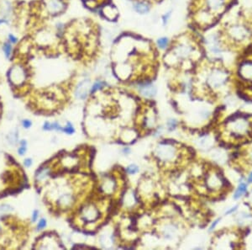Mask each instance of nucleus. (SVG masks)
Segmentation results:
<instances>
[{
  "mask_svg": "<svg viewBox=\"0 0 252 250\" xmlns=\"http://www.w3.org/2000/svg\"><path fill=\"white\" fill-rule=\"evenodd\" d=\"M104 85H106V83L104 82H102V81H97V82L94 83L93 85V87L91 88V93H95L96 91L98 90V89H101V88H103Z\"/></svg>",
  "mask_w": 252,
  "mask_h": 250,
  "instance_id": "nucleus-18",
  "label": "nucleus"
},
{
  "mask_svg": "<svg viewBox=\"0 0 252 250\" xmlns=\"http://www.w3.org/2000/svg\"><path fill=\"white\" fill-rule=\"evenodd\" d=\"M124 152H125V153H126V154H129V153L130 152V150L129 148H125V149H124Z\"/></svg>",
  "mask_w": 252,
  "mask_h": 250,
  "instance_id": "nucleus-34",
  "label": "nucleus"
},
{
  "mask_svg": "<svg viewBox=\"0 0 252 250\" xmlns=\"http://www.w3.org/2000/svg\"><path fill=\"white\" fill-rule=\"evenodd\" d=\"M49 174V169L48 168H44L42 170H40L39 173L37 174V178L40 180H42L44 178H45Z\"/></svg>",
  "mask_w": 252,
  "mask_h": 250,
  "instance_id": "nucleus-21",
  "label": "nucleus"
},
{
  "mask_svg": "<svg viewBox=\"0 0 252 250\" xmlns=\"http://www.w3.org/2000/svg\"><path fill=\"white\" fill-rule=\"evenodd\" d=\"M25 152H26V147L24 146H22L20 148H19V150H18V152H19V154L20 155H24V153H25Z\"/></svg>",
  "mask_w": 252,
  "mask_h": 250,
  "instance_id": "nucleus-29",
  "label": "nucleus"
},
{
  "mask_svg": "<svg viewBox=\"0 0 252 250\" xmlns=\"http://www.w3.org/2000/svg\"><path fill=\"white\" fill-rule=\"evenodd\" d=\"M228 79L229 74L225 70L221 68H214L208 76L207 82L211 88H219L224 85Z\"/></svg>",
  "mask_w": 252,
  "mask_h": 250,
  "instance_id": "nucleus-4",
  "label": "nucleus"
},
{
  "mask_svg": "<svg viewBox=\"0 0 252 250\" xmlns=\"http://www.w3.org/2000/svg\"><path fill=\"white\" fill-rule=\"evenodd\" d=\"M171 16V12H168V13H167L166 14H165L164 16H163V22H164V24H167V21H168V19H169V18H170Z\"/></svg>",
  "mask_w": 252,
  "mask_h": 250,
  "instance_id": "nucleus-27",
  "label": "nucleus"
},
{
  "mask_svg": "<svg viewBox=\"0 0 252 250\" xmlns=\"http://www.w3.org/2000/svg\"><path fill=\"white\" fill-rule=\"evenodd\" d=\"M227 128L234 137H243L251 130V125L247 117L235 115L227 121Z\"/></svg>",
  "mask_w": 252,
  "mask_h": 250,
  "instance_id": "nucleus-2",
  "label": "nucleus"
},
{
  "mask_svg": "<svg viewBox=\"0 0 252 250\" xmlns=\"http://www.w3.org/2000/svg\"><path fill=\"white\" fill-rule=\"evenodd\" d=\"M135 10L139 13H146L150 10V7L145 2H137L134 4Z\"/></svg>",
  "mask_w": 252,
  "mask_h": 250,
  "instance_id": "nucleus-13",
  "label": "nucleus"
},
{
  "mask_svg": "<svg viewBox=\"0 0 252 250\" xmlns=\"http://www.w3.org/2000/svg\"><path fill=\"white\" fill-rule=\"evenodd\" d=\"M248 182H249V183H252V173L249 175V178H248Z\"/></svg>",
  "mask_w": 252,
  "mask_h": 250,
  "instance_id": "nucleus-35",
  "label": "nucleus"
},
{
  "mask_svg": "<svg viewBox=\"0 0 252 250\" xmlns=\"http://www.w3.org/2000/svg\"><path fill=\"white\" fill-rule=\"evenodd\" d=\"M38 210H35L34 211V213H33V215H32V221H36V219H37L38 217Z\"/></svg>",
  "mask_w": 252,
  "mask_h": 250,
  "instance_id": "nucleus-31",
  "label": "nucleus"
},
{
  "mask_svg": "<svg viewBox=\"0 0 252 250\" xmlns=\"http://www.w3.org/2000/svg\"><path fill=\"white\" fill-rule=\"evenodd\" d=\"M10 51H11L10 45H8V44H6V45H4V51H5L6 56H9V54H10Z\"/></svg>",
  "mask_w": 252,
  "mask_h": 250,
  "instance_id": "nucleus-25",
  "label": "nucleus"
},
{
  "mask_svg": "<svg viewBox=\"0 0 252 250\" xmlns=\"http://www.w3.org/2000/svg\"><path fill=\"white\" fill-rule=\"evenodd\" d=\"M82 218L85 221L92 222L96 221L99 216V211L94 205H88L82 211Z\"/></svg>",
  "mask_w": 252,
  "mask_h": 250,
  "instance_id": "nucleus-9",
  "label": "nucleus"
},
{
  "mask_svg": "<svg viewBox=\"0 0 252 250\" xmlns=\"http://www.w3.org/2000/svg\"><path fill=\"white\" fill-rule=\"evenodd\" d=\"M193 45L191 42L187 41V40L178 43L174 48V50H173L174 56L177 58L181 59V60H186V59L189 58L193 54Z\"/></svg>",
  "mask_w": 252,
  "mask_h": 250,
  "instance_id": "nucleus-5",
  "label": "nucleus"
},
{
  "mask_svg": "<svg viewBox=\"0 0 252 250\" xmlns=\"http://www.w3.org/2000/svg\"><path fill=\"white\" fill-rule=\"evenodd\" d=\"M168 126H169L171 129H174V128L177 126V122H176L175 120H170V121L168 122Z\"/></svg>",
  "mask_w": 252,
  "mask_h": 250,
  "instance_id": "nucleus-28",
  "label": "nucleus"
},
{
  "mask_svg": "<svg viewBox=\"0 0 252 250\" xmlns=\"http://www.w3.org/2000/svg\"><path fill=\"white\" fill-rule=\"evenodd\" d=\"M72 195H71V194H63V195H61V196L59 198L58 201L61 205H69L70 203L72 202Z\"/></svg>",
  "mask_w": 252,
  "mask_h": 250,
  "instance_id": "nucleus-16",
  "label": "nucleus"
},
{
  "mask_svg": "<svg viewBox=\"0 0 252 250\" xmlns=\"http://www.w3.org/2000/svg\"><path fill=\"white\" fill-rule=\"evenodd\" d=\"M46 226V221L45 219H41L40 221H39V224H38V229H43L45 226Z\"/></svg>",
  "mask_w": 252,
  "mask_h": 250,
  "instance_id": "nucleus-24",
  "label": "nucleus"
},
{
  "mask_svg": "<svg viewBox=\"0 0 252 250\" xmlns=\"http://www.w3.org/2000/svg\"><path fill=\"white\" fill-rule=\"evenodd\" d=\"M236 208H237V206H234V208H232V209H231V210H228V211H227V212H226V214H230L231 212H233V211H234V210H236Z\"/></svg>",
  "mask_w": 252,
  "mask_h": 250,
  "instance_id": "nucleus-33",
  "label": "nucleus"
},
{
  "mask_svg": "<svg viewBox=\"0 0 252 250\" xmlns=\"http://www.w3.org/2000/svg\"><path fill=\"white\" fill-rule=\"evenodd\" d=\"M168 44H169V40L167 37L161 38L157 41V45L161 49H166L168 46Z\"/></svg>",
  "mask_w": 252,
  "mask_h": 250,
  "instance_id": "nucleus-20",
  "label": "nucleus"
},
{
  "mask_svg": "<svg viewBox=\"0 0 252 250\" xmlns=\"http://www.w3.org/2000/svg\"><path fill=\"white\" fill-rule=\"evenodd\" d=\"M176 231H177V229L175 228V226H172V225H170V226H167L164 229L165 237H167V238L172 237L173 236L175 235Z\"/></svg>",
  "mask_w": 252,
  "mask_h": 250,
  "instance_id": "nucleus-15",
  "label": "nucleus"
},
{
  "mask_svg": "<svg viewBox=\"0 0 252 250\" xmlns=\"http://www.w3.org/2000/svg\"><path fill=\"white\" fill-rule=\"evenodd\" d=\"M220 221V219H217V220H216V221H214V222H213V223L212 224V226H210V228H209V231H212V230H213V228H214L215 226H216V225H217L218 223H219V221Z\"/></svg>",
  "mask_w": 252,
  "mask_h": 250,
  "instance_id": "nucleus-32",
  "label": "nucleus"
},
{
  "mask_svg": "<svg viewBox=\"0 0 252 250\" xmlns=\"http://www.w3.org/2000/svg\"><path fill=\"white\" fill-rule=\"evenodd\" d=\"M207 182L208 186L212 189L220 188L222 186V184H223L222 179H221V176L219 174H217V173H213V174L208 176Z\"/></svg>",
  "mask_w": 252,
  "mask_h": 250,
  "instance_id": "nucleus-12",
  "label": "nucleus"
},
{
  "mask_svg": "<svg viewBox=\"0 0 252 250\" xmlns=\"http://www.w3.org/2000/svg\"><path fill=\"white\" fill-rule=\"evenodd\" d=\"M225 35L229 42L232 45H244L251 39L252 31L245 23L235 20L227 25Z\"/></svg>",
  "mask_w": 252,
  "mask_h": 250,
  "instance_id": "nucleus-1",
  "label": "nucleus"
},
{
  "mask_svg": "<svg viewBox=\"0 0 252 250\" xmlns=\"http://www.w3.org/2000/svg\"><path fill=\"white\" fill-rule=\"evenodd\" d=\"M239 75L246 82H252V59L242 61L239 67Z\"/></svg>",
  "mask_w": 252,
  "mask_h": 250,
  "instance_id": "nucleus-8",
  "label": "nucleus"
},
{
  "mask_svg": "<svg viewBox=\"0 0 252 250\" xmlns=\"http://www.w3.org/2000/svg\"><path fill=\"white\" fill-rule=\"evenodd\" d=\"M232 0H202V7L198 10L207 13L217 19L227 10Z\"/></svg>",
  "mask_w": 252,
  "mask_h": 250,
  "instance_id": "nucleus-3",
  "label": "nucleus"
},
{
  "mask_svg": "<svg viewBox=\"0 0 252 250\" xmlns=\"http://www.w3.org/2000/svg\"><path fill=\"white\" fill-rule=\"evenodd\" d=\"M126 171L129 174H135L139 171V168L136 164H131L126 168Z\"/></svg>",
  "mask_w": 252,
  "mask_h": 250,
  "instance_id": "nucleus-22",
  "label": "nucleus"
},
{
  "mask_svg": "<svg viewBox=\"0 0 252 250\" xmlns=\"http://www.w3.org/2000/svg\"><path fill=\"white\" fill-rule=\"evenodd\" d=\"M10 211H12V207L8 205H0V218L3 216V215L8 214Z\"/></svg>",
  "mask_w": 252,
  "mask_h": 250,
  "instance_id": "nucleus-19",
  "label": "nucleus"
},
{
  "mask_svg": "<svg viewBox=\"0 0 252 250\" xmlns=\"http://www.w3.org/2000/svg\"><path fill=\"white\" fill-rule=\"evenodd\" d=\"M31 125H32L31 121H29V120H24V121H23V126H24V128L30 127Z\"/></svg>",
  "mask_w": 252,
  "mask_h": 250,
  "instance_id": "nucleus-26",
  "label": "nucleus"
},
{
  "mask_svg": "<svg viewBox=\"0 0 252 250\" xmlns=\"http://www.w3.org/2000/svg\"><path fill=\"white\" fill-rule=\"evenodd\" d=\"M32 164V160L30 158H27V159L24 160V165L26 167H30V165Z\"/></svg>",
  "mask_w": 252,
  "mask_h": 250,
  "instance_id": "nucleus-30",
  "label": "nucleus"
},
{
  "mask_svg": "<svg viewBox=\"0 0 252 250\" xmlns=\"http://www.w3.org/2000/svg\"><path fill=\"white\" fill-rule=\"evenodd\" d=\"M90 81L83 80L77 85L76 88V97L80 99H85L88 97V93L90 92Z\"/></svg>",
  "mask_w": 252,
  "mask_h": 250,
  "instance_id": "nucleus-10",
  "label": "nucleus"
},
{
  "mask_svg": "<svg viewBox=\"0 0 252 250\" xmlns=\"http://www.w3.org/2000/svg\"><path fill=\"white\" fill-rule=\"evenodd\" d=\"M61 8H62L61 4L58 0H52V1H50V8L51 12H53V13L54 12H58V11L61 10Z\"/></svg>",
  "mask_w": 252,
  "mask_h": 250,
  "instance_id": "nucleus-17",
  "label": "nucleus"
},
{
  "mask_svg": "<svg viewBox=\"0 0 252 250\" xmlns=\"http://www.w3.org/2000/svg\"><path fill=\"white\" fill-rule=\"evenodd\" d=\"M140 91L144 96L148 97V98L153 97L157 93V88H155V86L152 85L151 82L141 83L140 86Z\"/></svg>",
  "mask_w": 252,
  "mask_h": 250,
  "instance_id": "nucleus-11",
  "label": "nucleus"
},
{
  "mask_svg": "<svg viewBox=\"0 0 252 250\" xmlns=\"http://www.w3.org/2000/svg\"><path fill=\"white\" fill-rule=\"evenodd\" d=\"M63 131H65V132H66L67 134H72V133L74 132V129H73V126H72L70 123H68L67 124V126L65 128H63Z\"/></svg>",
  "mask_w": 252,
  "mask_h": 250,
  "instance_id": "nucleus-23",
  "label": "nucleus"
},
{
  "mask_svg": "<svg viewBox=\"0 0 252 250\" xmlns=\"http://www.w3.org/2000/svg\"><path fill=\"white\" fill-rule=\"evenodd\" d=\"M207 45L209 51L213 54H219L223 50V41L220 36L217 34H212L208 36Z\"/></svg>",
  "mask_w": 252,
  "mask_h": 250,
  "instance_id": "nucleus-7",
  "label": "nucleus"
},
{
  "mask_svg": "<svg viewBox=\"0 0 252 250\" xmlns=\"http://www.w3.org/2000/svg\"><path fill=\"white\" fill-rule=\"evenodd\" d=\"M246 189H247L246 184H244V183H241V184L239 185V187H238V189H237V190L235 191V193H234V198L235 199L240 198V197L246 192Z\"/></svg>",
  "mask_w": 252,
  "mask_h": 250,
  "instance_id": "nucleus-14",
  "label": "nucleus"
},
{
  "mask_svg": "<svg viewBox=\"0 0 252 250\" xmlns=\"http://www.w3.org/2000/svg\"><path fill=\"white\" fill-rule=\"evenodd\" d=\"M157 156L162 162H171L176 157V149L172 145L162 143L157 148Z\"/></svg>",
  "mask_w": 252,
  "mask_h": 250,
  "instance_id": "nucleus-6",
  "label": "nucleus"
}]
</instances>
